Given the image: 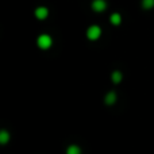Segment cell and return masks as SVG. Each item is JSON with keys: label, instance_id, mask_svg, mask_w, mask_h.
Segmentation results:
<instances>
[{"label": "cell", "instance_id": "6da1fadb", "mask_svg": "<svg viewBox=\"0 0 154 154\" xmlns=\"http://www.w3.org/2000/svg\"><path fill=\"white\" fill-rule=\"evenodd\" d=\"M101 35V29L99 26H91L89 29L87 30V37L89 38L91 41H95L97 38H100Z\"/></svg>", "mask_w": 154, "mask_h": 154}, {"label": "cell", "instance_id": "7a4b0ae2", "mask_svg": "<svg viewBox=\"0 0 154 154\" xmlns=\"http://www.w3.org/2000/svg\"><path fill=\"white\" fill-rule=\"evenodd\" d=\"M51 43H53L51 38L49 37V35H46V34L41 35V37L38 38V46H39L41 49H49L51 46Z\"/></svg>", "mask_w": 154, "mask_h": 154}, {"label": "cell", "instance_id": "3957f363", "mask_svg": "<svg viewBox=\"0 0 154 154\" xmlns=\"http://www.w3.org/2000/svg\"><path fill=\"white\" fill-rule=\"evenodd\" d=\"M107 7V3L104 2V0H95V2L92 3V8L95 11H97V12H101V11H104Z\"/></svg>", "mask_w": 154, "mask_h": 154}, {"label": "cell", "instance_id": "277c9868", "mask_svg": "<svg viewBox=\"0 0 154 154\" xmlns=\"http://www.w3.org/2000/svg\"><path fill=\"white\" fill-rule=\"evenodd\" d=\"M48 14H49V11H48V8H45V7H39L35 10V16H37L38 19H45L46 16H48Z\"/></svg>", "mask_w": 154, "mask_h": 154}, {"label": "cell", "instance_id": "5b68a950", "mask_svg": "<svg viewBox=\"0 0 154 154\" xmlns=\"http://www.w3.org/2000/svg\"><path fill=\"white\" fill-rule=\"evenodd\" d=\"M115 101H116V93H115L114 91H111V92H108L106 95V104L111 106V104H114Z\"/></svg>", "mask_w": 154, "mask_h": 154}, {"label": "cell", "instance_id": "8992f818", "mask_svg": "<svg viewBox=\"0 0 154 154\" xmlns=\"http://www.w3.org/2000/svg\"><path fill=\"white\" fill-rule=\"evenodd\" d=\"M10 141V134L7 133L5 130H3V131H0V143H3V145H5L7 142Z\"/></svg>", "mask_w": 154, "mask_h": 154}, {"label": "cell", "instance_id": "52a82bcc", "mask_svg": "<svg viewBox=\"0 0 154 154\" xmlns=\"http://www.w3.org/2000/svg\"><path fill=\"white\" fill-rule=\"evenodd\" d=\"M66 154H81V149L76 145H70L66 149Z\"/></svg>", "mask_w": 154, "mask_h": 154}, {"label": "cell", "instance_id": "ba28073f", "mask_svg": "<svg viewBox=\"0 0 154 154\" xmlns=\"http://www.w3.org/2000/svg\"><path fill=\"white\" fill-rule=\"evenodd\" d=\"M112 81H114L115 84L122 81V73H120L119 70H115V72L112 73Z\"/></svg>", "mask_w": 154, "mask_h": 154}, {"label": "cell", "instance_id": "9c48e42d", "mask_svg": "<svg viewBox=\"0 0 154 154\" xmlns=\"http://www.w3.org/2000/svg\"><path fill=\"white\" fill-rule=\"evenodd\" d=\"M122 22V18H120L119 14H112L111 15V23L112 24H119Z\"/></svg>", "mask_w": 154, "mask_h": 154}, {"label": "cell", "instance_id": "30bf717a", "mask_svg": "<svg viewBox=\"0 0 154 154\" xmlns=\"http://www.w3.org/2000/svg\"><path fill=\"white\" fill-rule=\"evenodd\" d=\"M142 5H143V8L149 10V8L154 7V0H142Z\"/></svg>", "mask_w": 154, "mask_h": 154}]
</instances>
